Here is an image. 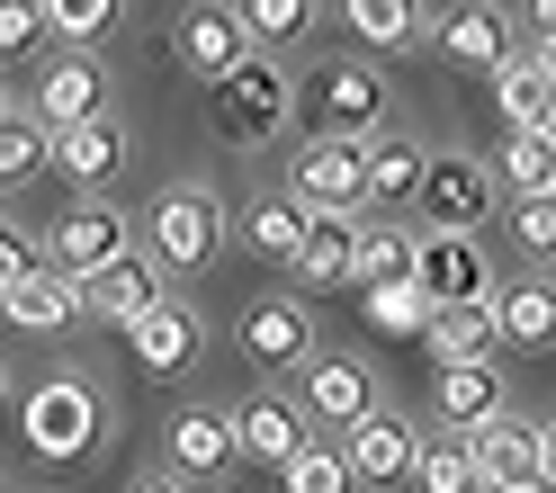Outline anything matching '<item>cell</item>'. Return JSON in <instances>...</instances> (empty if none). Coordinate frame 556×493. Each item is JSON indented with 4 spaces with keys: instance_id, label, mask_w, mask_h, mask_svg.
Segmentation results:
<instances>
[{
    "instance_id": "1",
    "label": "cell",
    "mask_w": 556,
    "mask_h": 493,
    "mask_svg": "<svg viewBox=\"0 0 556 493\" xmlns=\"http://www.w3.org/2000/svg\"><path fill=\"white\" fill-rule=\"evenodd\" d=\"M296 99H305V90L278 73L269 54H252L242 73H225V81H216L206 117H216V135H225V144H269V135L288 126V109H296Z\"/></svg>"
},
{
    "instance_id": "2",
    "label": "cell",
    "mask_w": 556,
    "mask_h": 493,
    "mask_svg": "<svg viewBox=\"0 0 556 493\" xmlns=\"http://www.w3.org/2000/svg\"><path fill=\"white\" fill-rule=\"evenodd\" d=\"M305 109H315V135H351V144H377L387 135V81L368 63H315L296 81Z\"/></svg>"
},
{
    "instance_id": "3",
    "label": "cell",
    "mask_w": 556,
    "mask_h": 493,
    "mask_svg": "<svg viewBox=\"0 0 556 493\" xmlns=\"http://www.w3.org/2000/svg\"><path fill=\"white\" fill-rule=\"evenodd\" d=\"M305 216H359V206L377 198L368 180V144H351V135H315V144L296 153V189H288Z\"/></svg>"
},
{
    "instance_id": "4",
    "label": "cell",
    "mask_w": 556,
    "mask_h": 493,
    "mask_svg": "<svg viewBox=\"0 0 556 493\" xmlns=\"http://www.w3.org/2000/svg\"><path fill=\"white\" fill-rule=\"evenodd\" d=\"M99 440V385L90 377H46V385H27V448L37 457H73Z\"/></svg>"
},
{
    "instance_id": "5",
    "label": "cell",
    "mask_w": 556,
    "mask_h": 493,
    "mask_svg": "<svg viewBox=\"0 0 556 493\" xmlns=\"http://www.w3.org/2000/svg\"><path fill=\"white\" fill-rule=\"evenodd\" d=\"M170 46H180V63H189V73H198L206 90H216L225 73H242V63L261 54L252 18H242V0H198V10L180 18V37H170Z\"/></svg>"
},
{
    "instance_id": "6",
    "label": "cell",
    "mask_w": 556,
    "mask_h": 493,
    "mask_svg": "<svg viewBox=\"0 0 556 493\" xmlns=\"http://www.w3.org/2000/svg\"><path fill=\"white\" fill-rule=\"evenodd\" d=\"M431 216V233H476L484 216H494V162H476V153H431V180L422 198H413Z\"/></svg>"
},
{
    "instance_id": "7",
    "label": "cell",
    "mask_w": 556,
    "mask_h": 493,
    "mask_svg": "<svg viewBox=\"0 0 556 493\" xmlns=\"http://www.w3.org/2000/svg\"><path fill=\"white\" fill-rule=\"evenodd\" d=\"M315 440V413H305L296 395H242L233 404V448H242V467H288V457Z\"/></svg>"
},
{
    "instance_id": "8",
    "label": "cell",
    "mask_w": 556,
    "mask_h": 493,
    "mask_svg": "<svg viewBox=\"0 0 556 493\" xmlns=\"http://www.w3.org/2000/svg\"><path fill=\"white\" fill-rule=\"evenodd\" d=\"M216 242H225V206L216 198L206 189H162V206H153V261L162 269L216 261Z\"/></svg>"
},
{
    "instance_id": "9",
    "label": "cell",
    "mask_w": 556,
    "mask_h": 493,
    "mask_svg": "<svg viewBox=\"0 0 556 493\" xmlns=\"http://www.w3.org/2000/svg\"><path fill=\"white\" fill-rule=\"evenodd\" d=\"M233 341L252 368H305L315 359V314H305L296 296H269V305H242L233 314Z\"/></svg>"
},
{
    "instance_id": "10",
    "label": "cell",
    "mask_w": 556,
    "mask_h": 493,
    "mask_svg": "<svg viewBox=\"0 0 556 493\" xmlns=\"http://www.w3.org/2000/svg\"><path fill=\"white\" fill-rule=\"evenodd\" d=\"M476 440V467H484V493H503V484H539L547 476V421H520V413H494Z\"/></svg>"
},
{
    "instance_id": "11",
    "label": "cell",
    "mask_w": 556,
    "mask_h": 493,
    "mask_svg": "<svg viewBox=\"0 0 556 493\" xmlns=\"http://www.w3.org/2000/svg\"><path fill=\"white\" fill-rule=\"evenodd\" d=\"M440 46H448V63L511 73V63H520V18L494 10V0H467V10H448V18H440Z\"/></svg>"
},
{
    "instance_id": "12",
    "label": "cell",
    "mask_w": 556,
    "mask_h": 493,
    "mask_svg": "<svg viewBox=\"0 0 556 493\" xmlns=\"http://www.w3.org/2000/svg\"><path fill=\"white\" fill-rule=\"evenodd\" d=\"M153 305H162V261H144V252H126L99 278H81V314H99V324H117V332H135Z\"/></svg>"
},
{
    "instance_id": "13",
    "label": "cell",
    "mask_w": 556,
    "mask_h": 493,
    "mask_svg": "<svg viewBox=\"0 0 556 493\" xmlns=\"http://www.w3.org/2000/svg\"><path fill=\"white\" fill-rule=\"evenodd\" d=\"M351 476L359 484H404V476H422V431H413L404 413H368L359 431H351Z\"/></svg>"
},
{
    "instance_id": "14",
    "label": "cell",
    "mask_w": 556,
    "mask_h": 493,
    "mask_svg": "<svg viewBox=\"0 0 556 493\" xmlns=\"http://www.w3.org/2000/svg\"><path fill=\"white\" fill-rule=\"evenodd\" d=\"M413 278H422L440 305H494V269H484L476 233H422V269Z\"/></svg>"
},
{
    "instance_id": "15",
    "label": "cell",
    "mask_w": 556,
    "mask_h": 493,
    "mask_svg": "<svg viewBox=\"0 0 556 493\" xmlns=\"http://www.w3.org/2000/svg\"><path fill=\"white\" fill-rule=\"evenodd\" d=\"M37 117H46V135L109 117V73H99V54H63L54 63V73L37 81Z\"/></svg>"
},
{
    "instance_id": "16",
    "label": "cell",
    "mask_w": 556,
    "mask_h": 493,
    "mask_svg": "<svg viewBox=\"0 0 556 493\" xmlns=\"http://www.w3.org/2000/svg\"><path fill=\"white\" fill-rule=\"evenodd\" d=\"M296 404L315 413V421H359L377 413V377L359 368V359H305V377H296Z\"/></svg>"
},
{
    "instance_id": "17",
    "label": "cell",
    "mask_w": 556,
    "mask_h": 493,
    "mask_svg": "<svg viewBox=\"0 0 556 493\" xmlns=\"http://www.w3.org/2000/svg\"><path fill=\"white\" fill-rule=\"evenodd\" d=\"M46 252H54V269L99 278L109 261H126V225H117V206H73V216L46 233Z\"/></svg>"
},
{
    "instance_id": "18",
    "label": "cell",
    "mask_w": 556,
    "mask_h": 493,
    "mask_svg": "<svg viewBox=\"0 0 556 493\" xmlns=\"http://www.w3.org/2000/svg\"><path fill=\"white\" fill-rule=\"evenodd\" d=\"M117 170H126V135H117V117H90V126H63V135H54V180L109 189Z\"/></svg>"
},
{
    "instance_id": "19",
    "label": "cell",
    "mask_w": 556,
    "mask_h": 493,
    "mask_svg": "<svg viewBox=\"0 0 556 493\" xmlns=\"http://www.w3.org/2000/svg\"><path fill=\"white\" fill-rule=\"evenodd\" d=\"M0 305H10V324H18V332H63V324L81 314V278L46 261L37 278H18V288H0Z\"/></svg>"
},
{
    "instance_id": "20",
    "label": "cell",
    "mask_w": 556,
    "mask_h": 493,
    "mask_svg": "<svg viewBox=\"0 0 556 493\" xmlns=\"http://www.w3.org/2000/svg\"><path fill=\"white\" fill-rule=\"evenodd\" d=\"M233 413H206V404H189V413H170V467L180 476H225L233 467Z\"/></svg>"
},
{
    "instance_id": "21",
    "label": "cell",
    "mask_w": 556,
    "mask_h": 493,
    "mask_svg": "<svg viewBox=\"0 0 556 493\" xmlns=\"http://www.w3.org/2000/svg\"><path fill=\"white\" fill-rule=\"evenodd\" d=\"M359 242H368V216H315L296 252V278L305 288H341V278H359Z\"/></svg>"
},
{
    "instance_id": "22",
    "label": "cell",
    "mask_w": 556,
    "mask_h": 493,
    "mask_svg": "<svg viewBox=\"0 0 556 493\" xmlns=\"http://www.w3.org/2000/svg\"><path fill=\"white\" fill-rule=\"evenodd\" d=\"M305 233H315V216H305L296 198H261V206H242V252L269 261V269H296Z\"/></svg>"
},
{
    "instance_id": "23",
    "label": "cell",
    "mask_w": 556,
    "mask_h": 493,
    "mask_svg": "<svg viewBox=\"0 0 556 493\" xmlns=\"http://www.w3.org/2000/svg\"><path fill=\"white\" fill-rule=\"evenodd\" d=\"M431 395H440V413H448V431H484V421L503 413V368H494V359L440 368V377H431Z\"/></svg>"
},
{
    "instance_id": "24",
    "label": "cell",
    "mask_w": 556,
    "mask_h": 493,
    "mask_svg": "<svg viewBox=\"0 0 556 493\" xmlns=\"http://www.w3.org/2000/svg\"><path fill=\"white\" fill-rule=\"evenodd\" d=\"M126 341H135V359H144L153 377H180V368L198 359V314L162 296V305H153V314H144V324H135Z\"/></svg>"
},
{
    "instance_id": "25",
    "label": "cell",
    "mask_w": 556,
    "mask_h": 493,
    "mask_svg": "<svg viewBox=\"0 0 556 493\" xmlns=\"http://www.w3.org/2000/svg\"><path fill=\"white\" fill-rule=\"evenodd\" d=\"M494 109L511 117V135H547L556 126V81H547L539 54H520L511 73H494Z\"/></svg>"
},
{
    "instance_id": "26",
    "label": "cell",
    "mask_w": 556,
    "mask_h": 493,
    "mask_svg": "<svg viewBox=\"0 0 556 493\" xmlns=\"http://www.w3.org/2000/svg\"><path fill=\"white\" fill-rule=\"evenodd\" d=\"M422 341H431L440 368H467V359H494L503 350V324H494V305H440V324Z\"/></svg>"
},
{
    "instance_id": "27",
    "label": "cell",
    "mask_w": 556,
    "mask_h": 493,
    "mask_svg": "<svg viewBox=\"0 0 556 493\" xmlns=\"http://www.w3.org/2000/svg\"><path fill=\"white\" fill-rule=\"evenodd\" d=\"M494 324H503L511 350H547V341H556V288H547V278L494 288Z\"/></svg>"
},
{
    "instance_id": "28",
    "label": "cell",
    "mask_w": 556,
    "mask_h": 493,
    "mask_svg": "<svg viewBox=\"0 0 556 493\" xmlns=\"http://www.w3.org/2000/svg\"><path fill=\"white\" fill-rule=\"evenodd\" d=\"M440 324V296L422 288V278H387V288H368V332L387 341H422Z\"/></svg>"
},
{
    "instance_id": "29",
    "label": "cell",
    "mask_w": 556,
    "mask_h": 493,
    "mask_svg": "<svg viewBox=\"0 0 556 493\" xmlns=\"http://www.w3.org/2000/svg\"><path fill=\"white\" fill-rule=\"evenodd\" d=\"M368 180H377V206H395V198H422V180H431V153L413 144V135H377L368 144Z\"/></svg>"
},
{
    "instance_id": "30",
    "label": "cell",
    "mask_w": 556,
    "mask_h": 493,
    "mask_svg": "<svg viewBox=\"0 0 556 493\" xmlns=\"http://www.w3.org/2000/svg\"><path fill=\"white\" fill-rule=\"evenodd\" d=\"M341 18H351V37L377 46V54H404L422 37V0H341Z\"/></svg>"
},
{
    "instance_id": "31",
    "label": "cell",
    "mask_w": 556,
    "mask_h": 493,
    "mask_svg": "<svg viewBox=\"0 0 556 493\" xmlns=\"http://www.w3.org/2000/svg\"><path fill=\"white\" fill-rule=\"evenodd\" d=\"M422 493H484V467H476V440L467 431H448L422 448V476H413Z\"/></svg>"
},
{
    "instance_id": "32",
    "label": "cell",
    "mask_w": 556,
    "mask_h": 493,
    "mask_svg": "<svg viewBox=\"0 0 556 493\" xmlns=\"http://www.w3.org/2000/svg\"><path fill=\"white\" fill-rule=\"evenodd\" d=\"M413 269H422V233L368 225V242H359V288H387V278H413Z\"/></svg>"
},
{
    "instance_id": "33",
    "label": "cell",
    "mask_w": 556,
    "mask_h": 493,
    "mask_svg": "<svg viewBox=\"0 0 556 493\" xmlns=\"http://www.w3.org/2000/svg\"><path fill=\"white\" fill-rule=\"evenodd\" d=\"M278 484L288 493H351L359 476H351V448H324V440H305L288 467H278Z\"/></svg>"
},
{
    "instance_id": "34",
    "label": "cell",
    "mask_w": 556,
    "mask_h": 493,
    "mask_svg": "<svg viewBox=\"0 0 556 493\" xmlns=\"http://www.w3.org/2000/svg\"><path fill=\"white\" fill-rule=\"evenodd\" d=\"M494 170H503L520 198H530V189H556V135H503Z\"/></svg>"
},
{
    "instance_id": "35",
    "label": "cell",
    "mask_w": 556,
    "mask_h": 493,
    "mask_svg": "<svg viewBox=\"0 0 556 493\" xmlns=\"http://www.w3.org/2000/svg\"><path fill=\"white\" fill-rule=\"evenodd\" d=\"M46 18H54V37L99 46V37H109V27L126 18V0H46Z\"/></svg>"
},
{
    "instance_id": "36",
    "label": "cell",
    "mask_w": 556,
    "mask_h": 493,
    "mask_svg": "<svg viewBox=\"0 0 556 493\" xmlns=\"http://www.w3.org/2000/svg\"><path fill=\"white\" fill-rule=\"evenodd\" d=\"M511 233H520V252H530V261H556V189L511 198Z\"/></svg>"
},
{
    "instance_id": "37",
    "label": "cell",
    "mask_w": 556,
    "mask_h": 493,
    "mask_svg": "<svg viewBox=\"0 0 556 493\" xmlns=\"http://www.w3.org/2000/svg\"><path fill=\"white\" fill-rule=\"evenodd\" d=\"M242 18H252L261 46H288V37H305V27H315V0H242Z\"/></svg>"
},
{
    "instance_id": "38",
    "label": "cell",
    "mask_w": 556,
    "mask_h": 493,
    "mask_svg": "<svg viewBox=\"0 0 556 493\" xmlns=\"http://www.w3.org/2000/svg\"><path fill=\"white\" fill-rule=\"evenodd\" d=\"M46 37H54L46 0H0V54H10V63H18V54H37Z\"/></svg>"
},
{
    "instance_id": "39",
    "label": "cell",
    "mask_w": 556,
    "mask_h": 493,
    "mask_svg": "<svg viewBox=\"0 0 556 493\" xmlns=\"http://www.w3.org/2000/svg\"><path fill=\"white\" fill-rule=\"evenodd\" d=\"M46 162H54V135H37L27 117L0 126V170H10V180H27V170H46Z\"/></svg>"
},
{
    "instance_id": "40",
    "label": "cell",
    "mask_w": 556,
    "mask_h": 493,
    "mask_svg": "<svg viewBox=\"0 0 556 493\" xmlns=\"http://www.w3.org/2000/svg\"><path fill=\"white\" fill-rule=\"evenodd\" d=\"M511 18H520V27H530V37H539V46H556V0H511Z\"/></svg>"
},
{
    "instance_id": "41",
    "label": "cell",
    "mask_w": 556,
    "mask_h": 493,
    "mask_svg": "<svg viewBox=\"0 0 556 493\" xmlns=\"http://www.w3.org/2000/svg\"><path fill=\"white\" fill-rule=\"evenodd\" d=\"M547 484H556V421H547Z\"/></svg>"
},
{
    "instance_id": "42",
    "label": "cell",
    "mask_w": 556,
    "mask_h": 493,
    "mask_svg": "<svg viewBox=\"0 0 556 493\" xmlns=\"http://www.w3.org/2000/svg\"><path fill=\"white\" fill-rule=\"evenodd\" d=\"M503 493H556V484H547V476H539V484H503Z\"/></svg>"
},
{
    "instance_id": "43",
    "label": "cell",
    "mask_w": 556,
    "mask_h": 493,
    "mask_svg": "<svg viewBox=\"0 0 556 493\" xmlns=\"http://www.w3.org/2000/svg\"><path fill=\"white\" fill-rule=\"evenodd\" d=\"M539 63H547V81H556V46H539Z\"/></svg>"
},
{
    "instance_id": "44",
    "label": "cell",
    "mask_w": 556,
    "mask_h": 493,
    "mask_svg": "<svg viewBox=\"0 0 556 493\" xmlns=\"http://www.w3.org/2000/svg\"><path fill=\"white\" fill-rule=\"evenodd\" d=\"M135 493H180V484H135Z\"/></svg>"
},
{
    "instance_id": "45",
    "label": "cell",
    "mask_w": 556,
    "mask_h": 493,
    "mask_svg": "<svg viewBox=\"0 0 556 493\" xmlns=\"http://www.w3.org/2000/svg\"><path fill=\"white\" fill-rule=\"evenodd\" d=\"M547 135H556V126H547Z\"/></svg>"
}]
</instances>
